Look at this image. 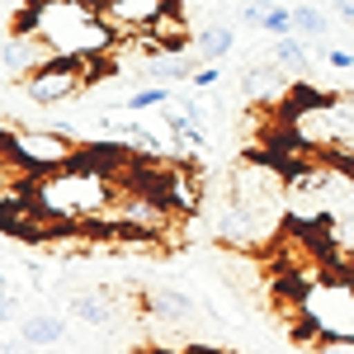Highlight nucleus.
<instances>
[{
  "instance_id": "1",
  "label": "nucleus",
  "mask_w": 354,
  "mask_h": 354,
  "mask_svg": "<svg viewBox=\"0 0 354 354\" xmlns=\"http://www.w3.org/2000/svg\"><path fill=\"white\" fill-rule=\"evenodd\" d=\"M113 198H118V175L81 161V156L33 180V208L53 227H95L109 218Z\"/></svg>"
},
{
  "instance_id": "2",
  "label": "nucleus",
  "mask_w": 354,
  "mask_h": 354,
  "mask_svg": "<svg viewBox=\"0 0 354 354\" xmlns=\"http://www.w3.org/2000/svg\"><path fill=\"white\" fill-rule=\"evenodd\" d=\"M15 28L38 33L57 57H71V62H100L118 43L113 24L104 19V5L95 0H38L24 15V24Z\"/></svg>"
},
{
  "instance_id": "3",
  "label": "nucleus",
  "mask_w": 354,
  "mask_h": 354,
  "mask_svg": "<svg viewBox=\"0 0 354 354\" xmlns=\"http://www.w3.org/2000/svg\"><path fill=\"white\" fill-rule=\"evenodd\" d=\"M81 156L76 137L57 128H15L5 123V165H19V175H53Z\"/></svg>"
},
{
  "instance_id": "4",
  "label": "nucleus",
  "mask_w": 354,
  "mask_h": 354,
  "mask_svg": "<svg viewBox=\"0 0 354 354\" xmlns=\"http://www.w3.org/2000/svg\"><path fill=\"white\" fill-rule=\"evenodd\" d=\"M302 335L317 330V335H350L354 340V288L350 283H322L312 293H302Z\"/></svg>"
},
{
  "instance_id": "5",
  "label": "nucleus",
  "mask_w": 354,
  "mask_h": 354,
  "mask_svg": "<svg viewBox=\"0 0 354 354\" xmlns=\"http://www.w3.org/2000/svg\"><path fill=\"white\" fill-rule=\"evenodd\" d=\"M90 81H95V62L57 57V62H48L43 71H33L24 81V95L33 104H66V100H76Z\"/></svg>"
},
{
  "instance_id": "6",
  "label": "nucleus",
  "mask_w": 354,
  "mask_h": 354,
  "mask_svg": "<svg viewBox=\"0 0 354 354\" xmlns=\"http://www.w3.org/2000/svg\"><path fill=\"white\" fill-rule=\"evenodd\" d=\"M48 62H57V53L38 33H28V28H10L5 33V43H0V76H5V85H24Z\"/></svg>"
},
{
  "instance_id": "7",
  "label": "nucleus",
  "mask_w": 354,
  "mask_h": 354,
  "mask_svg": "<svg viewBox=\"0 0 354 354\" xmlns=\"http://www.w3.org/2000/svg\"><path fill=\"white\" fill-rule=\"evenodd\" d=\"M165 203L175 213H198L203 208V180H198V170H189L185 161L165 165Z\"/></svg>"
},
{
  "instance_id": "8",
  "label": "nucleus",
  "mask_w": 354,
  "mask_h": 354,
  "mask_svg": "<svg viewBox=\"0 0 354 354\" xmlns=\"http://www.w3.org/2000/svg\"><path fill=\"white\" fill-rule=\"evenodd\" d=\"M19 340H28L33 350H53L57 340H66V322L57 312H33L19 322Z\"/></svg>"
},
{
  "instance_id": "9",
  "label": "nucleus",
  "mask_w": 354,
  "mask_h": 354,
  "mask_svg": "<svg viewBox=\"0 0 354 354\" xmlns=\"http://www.w3.org/2000/svg\"><path fill=\"white\" fill-rule=\"evenodd\" d=\"M147 307H151V317H161V322H175V326H185V322H194V317H198L194 298H189V293H180V288H156Z\"/></svg>"
},
{
  "instance_id": "10",
  "label": "nucleus",
  "mask_w": 354,
  "mask_h": 354,
  "mask_svg": "<svg viewBox=\"0 0 354 354\" xmlns=\"http://www.w3.org/2000/svg\"><path fill=\"white\" fill-rule=\"evenodd\" d=\"M194 71H198V57H189V53H161L151 66H147V81H151V85H175V81H189Z\"/></svg>"
},
{
  "instance_id": "11",
  "label": "nucleus",
  "mask_w": 354,
  "mask_h": 354,
  "mask_svg": "<svg viewBox=\"0 0 354 354\" xmlns=\"http://www.w3.org/2000/svg\"><path fill=\"white\" fill-rule=\"evenodd\" d=\"M274 66H283L288 76H307V66H312L307 38H298V33H283V38H274Z\"/></svg>"
},
{
  "instance_id": "12",
  "label": "nucleus",
  "mask_w": 354,
  "mask_h": 354,
  "mask_svg": "<svg viewBox=\"0 0 354 354\" xmlns=\"http://www.w3.org/2000/svg\"><path fill=\"white\" fill-rule=\"evenodd\" d=\"M109 128H113V137H118V142H128V147H133L142 161H165L161 137H156V133H147L142 123H109Z\"/></svg>"
},
{
  "instance_id": "13",
  "label": "nucleus",
  "mask_w": 354,
  "mask_h": 354,
  "mask_svg": "<svg viewBox=\"0 0 354 354\" xmlns=\"http://www.w3.org/2000/svg\"><path fill=\"white\" fill-rule=\"evenodd\" d=\"M71 317L76 322H85V326H109L113 322V302H109V293H76L71 298Z\"/></svg>"
},
{
  "instance_id": "14",
  "label": "nucleus",
  "mask_w": 354,
  "mask_h": 354,
  "mask_svg": "<svg viewBox=\"0 0 354 354\" xmlns=\"http://www.w3.org/2000/svg\"><path fill=\"white\" fill-rule=\"evenodd\" d=\"M326 28H330V19H326V10H322V5H312V0L293 5V33H298V38L322 43V38H326Z\"/></svg>"
},
{
  "instance_id": "15",
  "label": "nucleus",
  "mask_w": 354,
  "mask_h": 354,
  "mask_svg": "<svg viewBox=\"0 0 354 354\" xmlns=\"http://www.w3.org/2000/svg\"><path fill=\"white\" fill-rule=\"evenodd\" d=\"M232 48H236V33L227 24H213V28H203V33L194 38V57H198V62H218V57H227Z\"/></svg>"
},
{
  "instance_id": "16",
  "label": "nucleus",
  "mask_w": 354,
  "mask_h": 354,
  "mask_svg": "<svg viewBox=\"0 0 354 354\" xmlns=\"http://www.w3.org/2000/svg\"><path fill=\"white\" fill-rule=\"evenodd\" d=\"M170 104V85H147V90H133L128 95V109H165Z\"/></svg>"
},
{
  "instance_id": "17",
  "label": "nucleus",
  "mask_w": 354,
  "mask_h": 354,
  "mask_svg": "<svg viewBox=\"0 0 354 354\" xmlns=\"http://www.w3.org/2000/svg\"><path fill=\"white\" fill-rule=\"evenodd\" d=\"M265 33H274V38L293 33V10H283V0H274V5H270V15H265Z\"/></svg>"
},
{
  "instance_id": "18",
  "label": "nucleus",
  "mask_w": 354,
  "mask_h": 354,
  "mask_svg": "<svg viewBox=\"0 0 354 354\" xmlns=\"http://www.w3.org/2000/svg\"><path fill=\"white\" fill-rule=\"evenodd\" d=\"M218 81H222L218 62H198V71L189 76V85H194V90H218Z\"/></svg>"
},
{
  "instance_id": "19",
  "label": "nucleus",
  "mask_w": 354,
  "mask_h": 354,
  "mask_svg": "<svg viewBox=\"0 0 354 354\" xmlns=\"http://www.w3.org/2000/svg\"><path fill=\"white\" fill-rule=\"evenodd\" d=\"M270 5H274V0H245V5H241V19H245L250 28H265V15H270Z\"/></svg>"
},
{
  "instance_id": "20",
  "label": "nucleus",
  "mask_w": 354,
  "mask_h": 354,
  "mask_svg": "<svg viewBox=\"0 0 354 354\" xmlns=\"http://www.w3.org/2000/svg\"><path fill=\"white\" fill-rule=\"evenodd\" d=\"M317 354H354V340L350 335H322Z\"/></svg>"
},
{
  "instance_id": "21",
  "label": "nucleus",
  "mask_w": 354,
  "mask_h": 354,
  "mask_svg": "<svg viewBox=\"0 0 354 354\" xmlns=\"http://www.w3.org/2000/svg\"><path fill=\"white\" fill-rule=\"evenodd\" d=\"M322 57H326L335 71H354V53H345V48H322Z\"/></svg>"
},
{
  "instance_id": "22",
  "label": "nucleus",
  "mask_w": 354,
  "mask_h": 354,
  "mask_svg": "<svg viewBox=\"0 0 354 354\" xmlns=\"http://www.w3.org/2000/svg\"><path fill=\"white\" fill-rule=\"evenodd\" d=\"M330 15H335V19H345V24L354 28V0H330Z\"/></svg>"
},
{
  "instance_id": "23",
  "label": "nucleus",
  "mask_w": 354,
  "mask_h": 354,
  "mask_svg": "<svg viewBox=\"0 0 354 354\" xmlns=\"http://www.w3.org/2000/svg\"><path fill=\"white\" fill-rule=\"evenodd\" d=\"M335 236H340L345 245H354V213H345V222L335 227Z\"/></svg>"
},
{
  "instance_id": "24",
  "label": "nucleus",
  "mask_w": 354,
  "mask_h": 354,
  "mask_svg": "<svg viewBox=\"0 0 354 354\" xmlns=\"http://www.w3.org/2000/svg\"><path fill=\"white\" fill-rule=\"evenodd\" d=\"M38 354H71V350H62V345H53V350H38Z\"/></svg>"
},
{
  "instance_id": "25",
  "label": "nucleus",
  "mask_w": 354,
  "mask_h": 354,
  "mask_svg": "<svg viewBox=\"0 0 354 354\" xmlns=\"http://www.w3.org/2000/svg\"><path fill=\"white\" fill-rule=\"evenodd\" d=\"M95 5H118V0H95Z\"/></svg>"
},
{
  "instance_id": "26",
  "label": "nucleus",
  "mask_w": 354,
  "mask_h": 354,
  "mask_svg": "<svg viewBox=\"0 0 354 354\" xmlns=\"http://www.w3.org/2000/svg\"><path fill=\"white\" fill-rule=\"evenodd\" d=\"M180 5H189V0H180Z\"/></svg>"
}]
</instances>
